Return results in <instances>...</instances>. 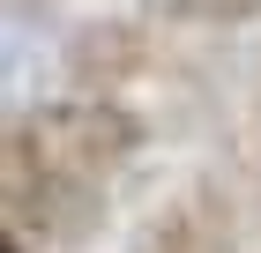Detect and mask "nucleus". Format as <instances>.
Listing matches in <instances>:
<instances>
[{
    "label": "nucleus",
    "mask_w": 261,
    "mask_h": 253,
    "mask_svg": "<svg viewBox=\"0 0 261 253\" xmlns=\"http://www.w3.org/2000/svg\"><path fill=\"white\" fill-rule=\"evenodd\" d=\"M142 67H149V38L127 15H97L67 38V82L75 90H127Z\"/></svg>",
    "instance_id": "7ed1b4c3"
},
{
    "label": "nucleus",
    "mask_w": 261,
    "mask_h": 253,
    "mask_svg": "<svg viewBox=\"0 0 261 253\" xmlns=\"http://www.w3.org/2000/svg\"><path fill=\"white\" fill-rule=\"evenodd\" d=\"M0 253H30V238H22L15 223H0Z\"/></svg>",
    "instance_id": "423d86ee"
},
{
    "label": "nucleus",
    "mask_w": 261,
    "mask_h": 253,
    "mask_svg": "<svg viewBox=\"0 0 261 253\" xmlns=\"http://www.w3.org/2000/svg\"><path fill=\"white\" fill-rule=\"evenodd\" d=\"M135 253H239V223L217 194H179L142 223Z\"/></svg>",
    "instance_id": "20e7f679"
},
{
    "label": "nucleus",
    "mask_w": 261,
    "mask_h": 253,
    "mask_svg": "<svg viewBox=\"0 0 261 253\" xmlns=\"http://www.w3.org/2000/svg\"><path fill=\"white\" fill-rule=\"evenodd\" d=\"M149 8L179 30H246V22H261V0H149Z\"/></svg>",
    "instance_id": "39448f33"
},
{
    "label": "nucleus",
    "mask_w": 261,
    "mask_h": 253,
    "mask_svg": "<svg viewBox=\"0 0 261 253\" xmlns=\"http://www.w3.org/2000/svg\"><path fill=\"white\" fill-rule=\"evenodd\" d=\"M105 209H112L105 179L60 164L22 112L8 119V134H0V223H15L45 253H75V246H97Z\"/></svg>",
    "instance_id": "f257e3e1"
},
{
    "label": "nucleus",
    "mask_w": 261,
    "mask_h": 253,
    "mask_svg": "<svg viewBox=\"0 0 261 253\" xmlns=\"http://www.w3.org/2000/svg\"><path fill=\"white\" fill-rule=\"evenodd\" d=\"M22 119L38 127V142L60 156V164H75V172L105 179V186H112V179H120L142 149H149V119H142L120 90H75V97L30 104Z\"/></svg>",
    "instance_id": "f03ea898"
}]
</instances>
